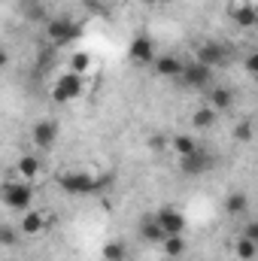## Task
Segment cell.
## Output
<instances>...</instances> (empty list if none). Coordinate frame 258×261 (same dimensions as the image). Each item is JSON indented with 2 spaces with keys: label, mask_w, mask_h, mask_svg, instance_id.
Segmentation results:
<instances>
[{
  "label": "cell",
  "mask_w": 258,
  "mask_h": 261,
  "mask_svg": "<svg viewBox=\"0 0 258 261\" xmlns=\"http://www.w3.org/2000/svg\"><path fill=\"white\" fill-rule=\"evenodd\" d=\"M37 173H40V158L37 155H21L18 158V176L21 179H37Z\"/></svg>",
  "instance_id": "obj_19"
},
{
  "label": "cell",
  "mask_w": 258,
  "mask_h": 261,
  "mask_svg": "<svg viewBox=\"0 0 258 261\" xmlns=\"http://www.w3.org/2000/svg\"><path fill=\"white\" fill-rule=\"evenodd\" d=\"M152 67H155V73H158L161 79H179L183 70H186V61L176 58V55H158Z\"/></svg>",
  "instance_id": "obj_11"
},
{
  "label": "cell",
  "mask_w": 258,
  "mask_h": 261,
  "mask_svg": "<svg viewBox=\"0 0 258 261\" xmlns=\"http://www.w3.org/2000/svg\"><path fill=\"white\" fill-rule=\"evenodd\" d=\"M194 61H200V64L219 70V67L231 64V52H228L225 43H219V40H207V43H200V46L194 49Z\"/></svg>",
  "instance_id": "obj_4"
},
{
  "label": "cell",
  "mask_w": 258,
  "mask_h": 261,
  "mask_svg": "<svg viewBox=\"0 0 258 261\" xmlns=\"http://www.w3.org/2000/svg\"><path fill=\"white\" fill-rule=\"evenodd\" d=\"M246 206H249L246 192H231V195L225 197V213H228V216H243Z\"/></svg>",
  "instance_id": "obj_17"
},
{
  "label": "cell",
  "mask_w": 258,
  "mask_h": 261,
  "mask_svg": "<svg viewBox=\"0 0 258 261\" xmlns=\"http://www.w3.org/2000/svg\"><path fill=\"white\" fill-rule=\"evenodd\" d=\"M128 58L134 61V64H140V67L155 64L158 52H155V43H152V37H146V34L134 37V43H131V49H128Z\"/></svg>",
  "instance_id": "obj_8"
},
{
  "label": "cell",
  "mask_w": 258,
  "mask_h": 261,
  "mask_svg": "<svg viewBox=\"0 0 258 261\" xmlns=\"http://www.w3.org/2000/svg\"><path fill=\"white\" fill-rule=\"evenodd\" d=\"M79 94H82V76L73 73V70L64 73V76H58L55 85H52V100L55 103H73Z\"/></svg>",
  "instance_id": "obj_5"
},
{
  "label": "cell",
  "mask_w": 258,
  "mask_h": 261,
  "mask_svg": "<svg viewBox=\"0 0 258 261\" xmlns=\"http://www.w3.org/2000/svg\"><path fill=\"white\" fill-rule=\"evenodd\" d=\"M140 237H143L146 243H164V240H167V234H164V228L158 225V219H155V216L140 222Z\"/></svg>",
  "instance_id": "obj_15"
},
{
  "label": "cell",
  "mask_w": 258,
  "mask_h": 261,
  "mask_svg": "<svg viewBox=\"0 0 258 261\" xmlns=\"http://www.w3.org/2000/svg\"><path fill=\"white\" fill-rule=\"evenodd\" d=\"M213 155L210 152H203V149H197L192 155H186V158H179V170L186 173V176H203V173H210L213 170Z\"/></svg>",
  "instance_id": "obj_7"
},
{
  "label": "cell",
  "mask_w": 258,
  "mask_h": 261,
  "mask_svg": "<svg viewBox=\"0 0 258 261\" xmlns=\"http://www.w3.org/2000/svg\"><path fill=\"white\" fill-rule=\"evenodd\" d=\"M31 137H34V146H37V149L49 152V149L55 146V140H58V122H55V119H43V122H37L34 130H31Z\"/></svg>",
  "instance_id": "obj_9"
},
{
  "label": "cell",
  "mask_w": 258,
  "mask_h": 261,
  "mask_svg": "<svg viewBox=\"0 0 258 261\" xmlns=\"http://www.w3.org/2000/svg\"><path fill=\"white\" fill-rule=\"evenodd\" d=\"M234 21L240 24V28H255L258 24V12H255V3H243V6H237L234 12Z\"/></svg>",
  "instance_id": "obj_16"
},
{
  "label": "cell",
  "mask_w": 258,
  "mask_h": 261,
  "mask_svg": "<svg viewBox=\"0 0 258 261\" xmlns=\"http://www.w3.org/2000/svg\"><path fill=\"white\" fill-rule=\"evenodd\" d=\"M58 186L67 195H94L104 182H97V176H88V173H64L58 179Z\"/></svg>",
  "instance_id": "obj_6"
},
{
  "label": "cell",
  "mask_w": 258,
  "mask_h": 261,
  "mask_svg": "<svg viewBox=\"0 0 258 261\" xmlns=\"http://www.w3.org/2000/svg\"><path fill=\"white\" fill-rule=\"evenodd\" d=\"M234 137H237V140H249V137H252V125H249V122H240L237 130H234Z\"/></svg>",
  "instance_id": "obj_25"
},
{
  "label": "cell",
  "mask_w": 258,
  "mask_h": 261,
  "mask_svg": "<svg viewBox=\"0 0 258 261\" xmlns=\"http://www.w3.org/2000/svg\"><path fill=\"white\" fill-rule=\"evenodd\" d=\"M243 67H246V73H249V76H255V79H258V49H252V52L243 58Z\"/></svg>",
  "instance_id": "obj_24"
},
{
  "label": "cell",
  "mask_w": 258,
  "mask_h": 261,
  "mask_svg": "<svg viewBox=\"0 0 258 261\" xmlns=\"http://www.w3.org/2000/svg\"><path fill=\"white\" fill-rule=\"evenodd\" d=\"M140 3H146V6H155V3H164V0H140Z\"/></svg>",
  "instance_id": "obj_28"
},
{
  "label": "cell",
  "mask_w": 258,
  "mask_h": 261,
  "mask_svg": "<svg viewBox=\"0 0 258 261\" xmlns=\"http://www.w3.org/2000/svg\"><path fill=\"white\" fill-rule=\"evenodd\" d=\"M216 122H219V110L210 107V103H207V107H197L192 113V128L194 130H210Z\"/></svg>",
  "instance_id": "obj_14"
},
{
  "label": "cell",
  "mask_w": 258,
  "mask_h": 261,
  "mask_svg": "<svg viewBox=\"0 0 258 261\" xmlns=\"http://www.w3.org/2000/svg\"><path fill=\"white\" fill-rule=\"evenodd\" d=\"M3 203L9 206V210H15V213H28V210H34V189H31V182L28 179H12V182H6L3 186Z\"/></svg>",
  "instance_id": "obj_1"
},
{
  "label": "cell",
  "mask_w": 258,
  "mask_h": 261,
  "mask_svg": "<svg viewBox=\"0 0 258 261\" xmlns=\"http://www.w3.org/2000/svg\"><path fill=\"white\" fill-rule=\"evenodd\" d=\"M234 252H237V258L240 261H252L258 255V243L255 240H249L246 234H240V240L234 243Z\"/></svg>",
  "instance_id": "obj_20"
},
{
  "label": "cell",
  "mask_w": 258,
  "mask_h": 261,
  "mask_svg": "<svg viewBox=\"0 0 258 261\" xmlns=\"http://www.w3.org/2000/svg\"><path fill=\"white\" fill-rule=\"evenodd\" d=\"M213 79H216V70L200 64V61H186V70L179 76V82L186 88H192V91H210L213 88Z\"/></svg>",
  "instance_id": "obj_3"
},
{
  "label": "cell",
  "mask_w": 258,
  "mask_h": 261,
  "mask_svg": "<svg viewBox=\"0 0 258 261\" xmlns=\"http://www.w3.org/2000/svg\"><path fill=\"white\" fill-rule=\"evenodd\" d=\"M88 67H91V58H88L85 52H76V55L70 58V70H73V73H79V76H82Z\"/></svg>",
  "instance_id": "obj_22"
},
{
  "label": "cell",
  "mask_w": 258,
  "mask_h": 261,
  "mask_svg": "<svg viewBox=\"0 0 258 261\" xmlns=\"http://www.w3.org/2000/svg\"><path fill=\"white\" fill-rule=\"evenodd\" d=\"M12 240H15V234H12V228L6 225V228H3V246H12Z\"/></svg>",
  "instance_id": "obj_27"
},
{
  "label": "cell",
  "mask_w": 258,
  "mask_h": 261,
  "mask_svg": "<svg viewBox=\"0 0 258 261\" xmlns=\"http://www.w3.org/2000/svg\"><path fill=\"white\" fill-rule=\"evenodd\" d=\"M255 12H258V0H255Z\"/></svg>",
  "instance_id": "obj_30"
},
{
  "label": "cell",
  "mask_w": 258,
  "mask_h": 261,
  "mask_svg": "<svg viewBox=\"0 0 258 261\" xmlns=\"http://www.w3.org/2000/svg\"><path fill=\"white\" fill-rule=\"evenodd\" d=\"M161 246H164V252H167L170 258H179V255L186 252V240H183V234H173V237H167Z\"/></svg>",
  "instance_id": "obj_21"
},
{
  "label": "cell",
  "mask_w": 258,
  "mask_h": 261,
  "mask_svg": "<svg viewBox=\"0 0 258 261\" xmlns=\"http://www.w3.org/2000/svg\"><path fill=\"white\" fill-rule=\"evenodd\" d=\"M43 228H46V216H43V213H37V210L21 213V219H18V231H21L24 237H37V234H43Z\"/></svg>",
  "instance_id": "obj_12"
},
{
  "label": "cell",
  "mask_w": 258,
  "mask_h": 261,
  "mask_svg": "<svg viewBox=\"0 0 258 261\" xmlns=\"http://www.w3.org/2000/svg\"><path fill=\"white\" fill-rule=\"evenodd\" d=\"M104 258L107 261H122L125 258V246H122V243H107V246H104Z\"/></svg>",
  "instance_id": "obj_23"
},
{
  "label": "cell",
  "mask_w": 258,
  "mask_h": 261,
  "mask_svg": "<svg viewBox=\"0 0 258 261\" xmlns=\"http://www.w3.org/2000/svg\"><path fill=\"white\" fill-rule=\"evenodd\" d=\"M170 146H173V152H176L179 158H186V155H192V152L200 149V146H197V140L189 137V134H176V137L170 140Z\"/></svg>",
  "instance_id": "obj_18"
},
{
  "label": "cell",
  "mask_w": 258,
  "mask_h": 261,
  "mask_svg": "<svg viewBox=\"0 0 258 261\" xmlns=\"http://www.w3.org/2000/svg\"><path fill=\"white\" fill-rule=\"evenodd\" d=\"M79 34H82V28H79L73 18L58 15V18H49V21H46V40H49L52 46H70Z\"/></svg>",
  "instance_id": "obj_2"
},
{
  "label": "cell",
  "mask_w": 258,
  "mask_h": 261,
  "mask_svg": "<svg viewBox=\"0 0 258 261\" xmlns=\"http://www.w3.org/2000/svg\"><path fill=\"white\" fill-rule=\"evenodd\" d=\"M85 3H88V6H100L104 0H85Z\"/></svg>",
  "instance_id": "obj_29"
},
{
  "label": "cell",
  "mask_w": 258,
  "mask_h": 261,
  "mask_svg": "<svg viewBox=\"0 0 258 261\" xmlns=\"http://www.w3.org/2000/svg\"><path fill=\"white\" fill-rule=\"evenodd\" d=\"M243 234H246L249 240H255V243H258V219H252V222H246V228H243Z\"/></svg>",
  "instance_id": "obj_26"
},
{
  "label": "cell",
  "mask_w": 258,
  "mask_h": 261,
  "mask_svg": "<svg viewBox=\"0 0 258 261\" xmlns=\"http://www.w3.org/2000/svg\"><path fill=\"white\" fill-rule=\"evenodd\" d=\"M155 219H158V225L164 228V234H167V237H173V234H183V231H186V216H183L179 210H173V206H161V210L155 213Z\"/></svg>",
  "instance_id": "obj_10"
},
{
  "label": "cell",
  "mask_w": 258,
  "mask_h": 261,
  "mask_svg": "<svg viewBox=\"0 0 258 261\" xmlns=\"http://www.w3.org/2000/svg\"><path fill=\"white\" fill-rule=\"evenodd\" d=\"M210 107H216L219 113L234 110V91H231L228 85H213V88H210Z\"/></svg>",
  "instance_id": "obj_13"
}]
</instances>
